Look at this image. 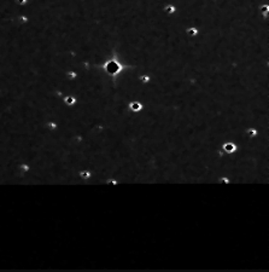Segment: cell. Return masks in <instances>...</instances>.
<instances>
[{
	"instance_id": "277c9868",
	"label": "cell",
	"mask_w": 269,
	"mask_h": 272,
	"mask_svg": "<svg viewBox=\"0 0 269 272\" xmlns=\"http://www.w3.org/2000/svg\"><path fill=\"white\" fill-rule=\"evenodd\" d=\"M164 11H165L166 13H174V12H175V7H174L172 5H166V6L164 7Z\"/></svg>"
},
{
	"instance_id": "6da1fadb",
	"label": "cell",
	"mask_w": 269,
	"mask_h": 272,
	"mask_svg": "<svg viewBox=\"0 0 269 272\" xmlns=\"http://www.w3.org/2000/svg\"><path fill=\"white\" fill-rule=\"evenodd\" d=\"M121 69V66L115 62V60H112V62H110L107 65H106V70L110 73V74H116L118 70Z\"/></svg>"
},
{
	"instance_id": "7a4b0ae2",
	"label": "cell",
	"mask_w": 269,
	"mask_h": 272,
	"mask_svg": "<svg viewBox=\"0 0 269 272\" xmlns=\"http://www.w3.org/2000/svg\"><path fill=\"white\" fill-rule=\"evenodd\" d=\"M223 150L227 152V154H233V152H235L236 151V149H238V146L235 145V144H233V143H226V144H223Z\"/></svg>"
},
{
	"instance_id": "3957f363",
	"label": "cell",
	"mask_w": 269,
	"mask_h": 272,
	"mask_svg": "<svg viewBox=\"0 0 269 272\" xmlns=\"http://www.w3.org/2000/svg\"><path fill=\"white\" fill-rule=\"evenodd\" d=\"M129 108H130V110H133V111H139V110H141L142 105H141L140 103H138V102H133V103L129 104Z\"/></svg>"
},
{
	"instance_id": "8992f818",
	"label": "cell",
	"mask_w": 269,
	"mask_h": 272,
	"mask_svg": "<svg viewBox=\"0 0 269 272\" xmlns=\"http://www.w3.org/2000/svg\"><path fill=\"white\" fill-rule=\"evenodd\" d=\"M261 11H262L264 15H268V6H267V5H265V6H263V7L261 8Z\"/></svg>"
},
{
	"instance_id": "52a82bcc",
	"label": "cell",
	"mask_w": 269,
	"mask_h": 272,
	"mask_svg": "<svg viewBox=\"0 0 269 272\" xmlns=\"http://www.w3.org/2000/svg\"><path fill=\"white\" fill-rule=\"evenodd\" d=\"M148 80H150L148 76H141V81H142V82H147Z\"/></svg>"
},
{
	"instance_id": "5b68a950",
	"label": "cell",
	"mask_w": 269,
	"mask_h": 272,
	"mask_svg": "<svg viewBox=\"0 0 269 272\" xmlns=\"http://www.w3.org/2000/svg\"><path fill=\"white\" fill-rule=\"evenodd\" d=\"M197 33H198V30H197L195 28H189V29H188V35H191V36L197 35Z\"/></svg>"
}]
</instances>
